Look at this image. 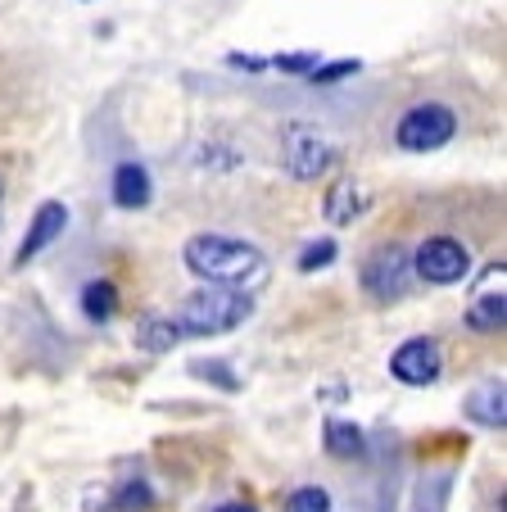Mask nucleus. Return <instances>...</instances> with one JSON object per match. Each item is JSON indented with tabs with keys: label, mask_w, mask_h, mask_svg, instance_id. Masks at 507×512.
I'll return each mask as SVG.
<instances>
[{
	"label": "nucleus",
	"mask_w": 507,
	"mask_h": 512,
	"mask_svg": "<svg viewBox=\"0 0 507 512\" xmlns=\"http://www.w3.org/2000/svg\"><path fill=\"white\" fill-rule=\"evenodd\" d=\"M182 259L200 281H209V286H227V290L259 286V281L268 277V259H263L254 245L236 241V236H222V232L191 236L186 250H182Z\"/></svg>",
	"instance_id": "1"
},
{
	"label": "nucleus",
	"mask_w": 507,
	"mask_h": 512,
	"mask_svg": "<svg viewBox=\"0 0 507 512\" xmlns=\"http://www.w3.org/2000/svg\"><path fill=\"white\" fill-rule=\"evenodd\" d=\"M249 313H254V304H249L245 290L204 286L177 309V327H182V336H227Z\"/></svg>",
	"instance_id": "2"
},
{
	"label": "nucleus",
	"mask_w": 507,
	"mask_h": 512,
	"mask_svg": "<svg viewBox=\"0 0 507 512\" xmlns=\"http://www.w3.org/2000/svg\"><path fill=\"white\" fill-rule=\"evenodd\" d=\"M453 136H458V114L449 105H435V100L412 105L394 127V145L408 150V155H431V150L449 145Z\"/></svg>",
	"instance_id": "3"
},
{
	"label": "nucleus",
	"mask_w": 507,
	"mask_h": 512,
	"mask_svg": "<svg viewBox=\"0 0 507 512\" xmlns=\"http://www.w3.org/2000/svg\"><path fill=\"white\" fill-rule=\"evenodd\" d=\"M408 277H412V254L408 245H376L372 254L363 259V290L372 295L376 304H394L403 300L408 290Z\"/></svg>",
	"instance_id": "4"
},
{
	"label": "nucleus",
	"mask_w": 507,
	"mask_h": 512,
	"mask_svg": "<svg viewBox=\"0 0 507 512\" xmlns=\"http://www.w3.org/2000/svg\"><path fill=\"white\" fill-rule=\"evenodd\" d=\"M412 272L421 281H431V286H458L471 272V254L453 236H431V241H421L417 254H412Z\"/></svg>",
	"instance_id": "5"
},
{
	"label": "nucleus",
	"mask_w": 507,
	"mask_h": 512,
	"mask_svg": "<svg viewBox=\"0 0 507 512\" xmlns=\"http://www.w3.org/2000/svg\"><path fill=\"white\" fill-rule=\"evenodd\" d=\"M281 159H286V173L295 182H317V177L331 168V145L317 127L308 123H290L286 141H281Z\"/></svg>",
	"instance_id": "6"
},
{
	"label": "nucleus",
	"mask_w": 507,
	"mask_h": 512,
	"mask_svg": "<svg viewBox=\"0 0 507 512\" xmlns=\"http://www.w3.org/2000/svg\"><path fill=\"white\" fill-rule=\"evenodd\" d=\"M444 372V354L431 336H412L390 354V377L403 386H431Z\"/></svg>",
	"instance_id": "7"
},
{
	"label": "nucleus",
	"mask_w": 507,
	"mask_h": 512,
	"mask_svg": "<svg viewBox=\"0 0 507 512\" xmlns=\"http://www.w3.org/2000/svg\"><path fill=\"white\" fill-rule=\"evenodd\" d=\"M68 227V209L59 200H46L37 213H32V223H28V236H23L19 254H14V268H28L32 259H37L41 250H46L50 241H59Z\"/></svg>",
	"instance_id": "8"
},
{
	"label": "nucleus",
	"mask_w": 507,
	"mask_h": 512,
	"mask_svg": "<svg viewBox=\"0 0 507 512\" xmlns=\"http://www.w3.org/2000/svg\"><path fill=\"white\" fill-rule=\"evenodd\" d=\"M154 200V182L141 164H118L114 168V204L118 209H145Z\"/></svg>",
	"instance_id": "9"
},
{
	"label": "nucleus",
	"mask_w": 507,
	"mask_h": 512,
	"mask_svg": "<svg viewBox=\"0 0 507 512\" xmlns=\"http://www.w3.org/2000/svg\"><path fill=\"white\" fill-rule=\"evenodd\" d=\"M467 417L480 426H494V431H503L507 422V395H503V381H485V386L471 390L467 399Z\"/></svg>",
	"instance_id": "10"
},
{
	"label": "nucleus",
	"mask_w": 507,
	"mask_h": 512,
	"mask_svg": "<svg viewBox=\"0 0 507 512\" xmlns=\"http://www.w3.org/2000/svg\"><path fill=\"white\" fill-rule=\"evenodd\" d=\"M322 209H326V223H335V227L354 223L358 213H363V191H358L354 177H340V182H331Z\"/></svg>",
	"instance_id": "11"
},
{
	"label": "nucleus",
	"mask_w": 507,
	"mask_h": 512,
	"mask_svg": "<svg viewBox=\"0 0 507 512\" xmlns=\"http://www.w3.org/2000/svg\"><path fill=\"white\" fill-rule=\"evenodd\" d=\"M177 340H182V327H177V318H163V313L136 327V349H145V354H168Z\"/></svg>",
	"instance_id": "12"
},
{
	"label": "nucleus",
	"mask_w": 507,
	"mask_h": 512,
	"mask_svg": "<svg viewBox=\"0 0 507 512\" xmlns=\"http://www.w3.org/2000/svg\"><path fill=\"white\" fill-rule=\"evenodd\" d=\"M322 440H326V454L331 458H363V449H367L363 431H358L354 422H345V417H331V422L322 426Z\"/></svg>",
	"instance_id": "13"
},
{
	"label": "nucleus",
	"mask_w": 507,
	"mask_h": 512,
	"mask_svg": "<svg viewBox=\"0 0 507 512\" xmlns=\"http://www.w3.org/2000/svg\"><path fill=\"white\" fill-rule=\"evenodd\" d=\"M503 313H507L503 290H485L480 300H471V309H467V327H471V331H480V336H489V331H503Z\"/></svg>",
	"instance_id": "14"
},
{
	"label": "nucleus",
	"mask_w": 507,
	"mask_h": 512,
	"mask_svg": "<svg viewBox=\"0 0 507 512\" xmlns=\"http://www.w3.org/2000/svg\"><path fill=\"white\" fill-rule=\"evenodd\" d=\"M82 313H87L91 322H109L118 313V286L105 277L87 281V290H82Z\"/></svg>",
	"instance_id": "15"
},
{
	"label": "nucleus",
	"mask_w": 507,
	"mask_h": 512,
	"mask_svg": "<svg viewBox=\"0 0 507 512\" xmlns=\"http://www.w3.org/2000/svg\"><path fill=\"white\" fill-rule=\"evenodd\" d=\"M444 499H449V476H426V481L417 485L412 512H444Z\"/></svg>",
	"instance_id": "16"
},
{
	"label": "nucleus",
	"mask_w": 507,
	"mask_h": 512,
	"mask_svg": "<svg viewBox=\"0 0 507 512\" xmlns=\"http://www.w3.org/2000/svg\"><path fill=\"white\" fill-rule=\"evenodd\" d=\"M286 512H331V494L322 485H299V490H290Z\"/></svg>",
	"instance_id": "17"
},
{
	"label": "nucleus",
	"mask_w": 507,
	"mask_h": 512,
	"mask_svg": "<svg viewBox=\"0 0 507 512\" xmlns=\"http://www.w3.org/2000/svg\"><path fill=\"white\" fill-rule=\"evenodd\" d=\"M191 377H200V381H213V386H218V390H240L236 372H231L227 363H204V358H195V363H191Z\"/></svg>",
	"instance_id": "18"
},
{
	"label": "nucleus",
	"mask_w": 507,
	"mask_h": 512,
	"mask_svg": "<svg viewBox=\"0 0 507 512\" xmlns=\"http://www.w3.org/2000/svg\"><path fill=\"white\" fill-rule=\"evenodd\" d=\"M268 68H277V73H286V78H308L317 68V55H308V50H295V55H272Z\"/></svg>",
	"instance_id": "19"
},
{
	"label": "nucleus",
	"mask_w": 507,
	"mask_h": 512,
	"mask_svg": "<svg viewBox=\"0 0 507 512\" xmlns=\"http://www.w3.org/2000/svg\"><path fill=\"white\" fill-rule=\"evenodd\" d=\"M335 241H313L304 254H299V272H317V268H331L335 263Z\"/></svg>",
	"instance_id": "20"
},
{
	"label": "nucleus",
	"mask_w": 507,
	"mask_h": 512,
	"mask_svg": "<svg viewBox=\"0 0 507 512\" xmlns=\"http://www.w3.org/2000/svg\"><path fill=\"white\" fill-rule=\"evenodd\" d=\"M358 68H363V64H358V59H331V64H317V68H313V73H308V78H313V82H322V87H326V82L354 78Z\"/></svg>",
	"instance_id": "21"
},
{
	"label": "nucleus",
	"mask_w": 507,
	"mask_h": 512,
	"mask_svg": "<svg viewBox=\"0 0 507 512\" xmlns=\"http://www.w3.org/2000/svg\"><path fill=\"white\" fill-rule=\"evenodd\" d=\"M150 508V485L145 481H127L123 494H118V512H141Z\"/></svg>",
	"instance_id": "22"
},
{
	"label": "nucleus",
	"mask_w": 507,
	"mask_h": 512,
	"mask_svg": "<svg viewBox=\"0 0 507 512\" xmlns=\"http://www.w3.org/2000/svg\"><path fill=\"white\" fill-rule=\"evenodd\" d=\"M227 64H231V68H240V73H263V68H268V59H259V55H240V50H231Z\"/></svg>",
	"instance_id": "23"
},
{
	"label": "nucleus",
	"mask_w": 507,
	"mask_h": 512,
	"mask_svg": "<svg viewBox=\"0 0 507 512\" xmlns=\"http://www.w3.org/2000/svg\"><path fill=\"white\" fill-rule=\"evenodd\" d=\"M213 512H254L249 503H222V508H213Z\"/></svg>",
	"instance_id": "24"
},
{
	"label": "nucleus",
	"mask_w": 507,
	"mask_h": 512,
	"mask_svg": "<svg viewBox=\"0 0 507 512\" xmlns=\"http://www.w3.org/2000/svg\"><path fill=\"white\" fill-rule=\"evenodd\" d=\"M0 195H5V182H0Z\"/></svg>",
	"instance_id": "25"
}]
</instances>
